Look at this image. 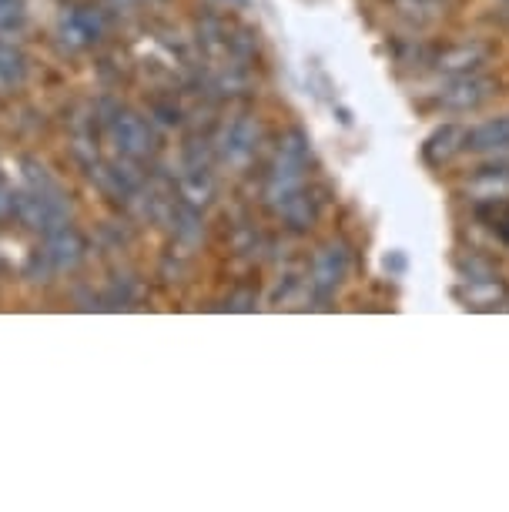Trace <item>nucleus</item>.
Instances as JSON below:
<instances>
[{"label": "nucleus", "instance_id": "7", "mask_svg": "<svg viewBox=\"0 0 509 512\" xmlns=\"http://www.w3.org/2000/svg\"><path fill=\"white\" fill-rule=\"evenodd\" d=\"M466 151L473 154H503L509 151V114H496L466 128Z\"/></svg>", "mask_w": 509, "mask_h": 512}, {"label": "nucleus", "instance_id": "9", "mask_svg": "<svg viewBox=\"0 0 509 512\" xmlns=\"http://www.w3.org/2000/svg\"><path fill=\"white\" fill-rule=\"evenodd\" d=\"M255 144H258V124L242 114L235 118L232 124L225 128V138H222V158L228 164H245L248 158L255 154Z\"/></svg>", "mask_w": 509, "mask_h": 512}, {"label": "nucleus", "instance_id": "6", "mask_svg": "<svg viewBox=\"0 0 509 512\" xmlns=\"http://www.w3.org/2000/svg\"><path fill=\"white\" fill-rule=\"evenodd\" d=\"M345 272H349V248L342 241H329L315 251L312 262V288L319 295H332L335 288L345 282Z\"/></svg>", "mask_w": 509, "mask_h": 512}, {"label": "nucleus", "instance_id": "12", "mask_svg": "<svg viewBox=\"0 0 509 512\" xmlns=\"http://www.w3.org/2000/svg\"><path fill=\"white\" fill-rule=\"evenodd\" d=\"M473 195L479 205L489 201H509V168H479V175L473 178Z\"/></svg>", "mask_w": 509, "mask_h": 512}, {"label": "nucleus", "instance_id": "4", "mask_svg": "<svg viewBox=\"0 0 509 512\" xmlns=\"http://www.w3.org/2000/svg\"><path fill=\"white\" fill-rule=\"evenodd\" d=\"M41 238H44L41 255H44V262L54 268V272H74V268L84 262V255H88V238H84L81 231L71 225V221L51 228Z\"/></svg>", "mask_w": 509, "mask_h": 512}, {"label": "nucleus", "instance_id": "15", "mask_svg": "<svg viewBox=\"0 0 509 512\" xmlns=\"http://www.w3.org/2000/svg\"><path fill=\"white\" fill-rule=\"evenodd\" d=\"M24 24V0H0V31H17Z\"/></svg>", "mask_w": 509, "mask_h": 512}, {"label": "nucleus", "instance_id": "5", "mask_svg": "<svg viewBox=\"0 0 509 512\" xmlns=\"http://www.w3.org/2000/svg\"><path fill=\"white\" fill-rule=\"evenodd\" d=\"M108 31V21L98 7H71V11L61 14V24H57V34L67 47L74 51H84V47H94Z\"/></svg>", "mask_w": 509, "mask_h": 512}, {"label": "nucleus", "instance_id": "3", "mask_svg": "<svg viewBox=\"0 0 509 512\" xmlns=\"http://www.w3.org/2000/svg\"><path fill=\"white\" fill-rule=\"evenodd\" d=\"M111 141L121 158L128 161H148L158 151V138L151 124L134 111H114L111 118Z\"/></svg>", "mask_w": 509, "mask_h": 512}, {"label": "nucleus", "instance_id": "1", "mask_svg": "<svg viewBox=\"0 0 509 512\" xmlns=\"http://www.w3.org/2000/svg\"><path fill=\"white\" fill-rule=\"evenodd\" d=\"M305 168H309V138L295 128L285 134L275 151L272 171H268L265 191H262L265 205L278 211L288 198H295L299 191H305Z\"/></svg>", "mask_w": 509, "mask_h": 512}, {"label": "nucleus", "instance_id": "20", "mask_svg": "<svg viewBox=\"0 0 509 512\" xmlns=\"http://www.w3.org/2000/svg\"><path fill=\"white\" fill-rule=\"evenodd\" d=\"M506 4H509V0H506Z\"/></svg>", "mask_w": 509, "mask_h": 512}, {"label": "nucleus", "instance_id": "13", "mask_svg": "<svg viewBox=\"0 0 509 512\" xmlns=\"http://www.w3.org/2000/svg\"><path fill=\"white\" fill-rule=\"evenodd\" d=\"M469 288H466V305H473V308H493L499 302H506L509 298V288L499 282V278L493 275H486V278H466Z\"/></svg>", "mask_w": 509, "mask_h": 512}, {"label": "nucleus", "instance_id": "2", "mask_svg": "<svg viewBox=\"0 0 509 512\" xmlns=\"http://www.w3.org/2000/svg\"><path fill=\"white\" fill-rule=\"evenodd\" d=\"M496 91H499V84L493 81V77H483L479 71L476 74H459L436 94V108H443L449 114H469V111L483 108Z\"/></svg>", "mask_w": 509, "mask_h": 512}, {"label": "nucleus", "instance_id": "8", "mask_svg": "<svg viewBox=\"0 0 509 512\" xmlns=\"http://www.w3.org/2000/svg\"><path fill=\"white\" fill-rule=\"evenodd\" d=\"M489 61V51L483 44H453V47H446L443 54L436 57V71L439 74H449V77H459V74H476L479 67H486Z\"/></svg>", "mask_w": 509, "mask_h": 512}, {"label": "nucleus", "instance_id": "14", "mask_svg": "<svg viewBox=\"0 0 509 512\" xmlns=\"http://www.w3.org/2000/svg\"><path fill=\"white\" fill-rule=\"evenodd\" d=\"M27 77V57L14 47L0 44V94H11L24 84Z\"/></svg>", "mask_w": 509, "mask_h": 512}, {"label": "nucleus", "instance_id": "18", "mask_svg": "<svg viewBox=\"0 0 509 512\" xmlns=\"http://www.w3.org/2000/svg\"><path fill=\"white\" fill-rule=\"evenodd\" d=\"M114 4H131V0H114Z\"/></svg>", "mask_w": 509, "mask_h": 512}, {"label": "nucleus", "instance_id": "16", "mask_svg": "<svg viewBox=\"0 0 509 512\" xmlns=\"http://www.w3.org/2000/svg\"><path fill=\"white\" fill-rule=\"evenodd\" d=\"M14 198H17V191L7 185L4 175H0V225L14 218Z\"/></svg>", "mask_w": 509, "mask_h": 512}, {"label": "nucleus", "instance_id": "19", "mask_svg": "<svg viewBox=\"0 0 509 512\" xmlns=\"http://www.w3.org/2000/svg\"><path fill=\"white\" fill-rule=\"evenodd\" d=\"M235 4H245V0H235Z\"/></svg>", "mask_w": 509, "mask_h": 512}, {"label": "nucleus", "instance_id": "17", "mask_svg": "<svg viewBox=\"0 0 509 512\" xmlns=\"http://www.w3.org/2000/svg\"><path fill=\"white\" fill-rule=\"evenodd\" d=\"M228 308H232V312H252V308H255V292L228 298Z\"/></svg>", "mask_w": 509, "mask_h": 512}, {"label": "nucleus", "instance_id": "10", "mask_svg": "<svg viewBox=\"0 0 509 512\" xmlns=\"http://www.w3.org/2000/svg\"><path fill=\"white\" fill-rule=\"evenodd\" d=\"M459 151H466V128H459V124H443V128L432 131L426 144H422V158H426L432 168H443Z\"/></svg>", "mask_w": 509, "mask_h": 512}, {"label": "nucleus", "instance_id": "11", "mask_svg": "<svg viewBox=\"0 0 509 512\" xmlns=\"http://www.w3.org/2000/svg\"><path fill=\"white\" fill-rule=\"evenodd\" d=\"M278 218L285 221L288 231H295V235H305L315 221H319V205H315V198L309 195V191H299L295 198H288L282 208L275 211Z\"/></svg>", "mask_w": 509, "mask_h": 512}]
</instances>
